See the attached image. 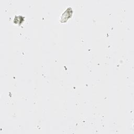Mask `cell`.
Masks as SVG:
<instances>
[{"label":"cell","mask_w":134,"mask_h":134,"mask_svg":"<svg viewBox=\"0 0 134 134\" xmlns=\"http://www.w3.org/2000/svg\"><path fill=\"white\" fill-rule=\"evenodd\" d=\"M72 14V9L71 7H69L61 15L60 18V21L65 22Z\"/></svg>","instance_id":"cell-1"}]
</instances>
